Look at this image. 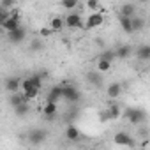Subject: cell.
I'll list each match as a JSON object with an SVG mask.
<instances>
[{
    "label": "cell",
    "mask_w": 150,
    "mask_h": 150,
    "mask_svg": "<svg viewBox=\"0 0 150 150\" xmlns=\"http://www.w3.org/2000/svg\"><path fill=\"white\" fill-rule=\"evenodd\" d=\"M42 90V76L41 74H32L21 81V92L27 97V101H34L39 97Z\"/></svg>",
    "instance_id": "obj_1"
},
{
    "label": "cell",
    "mask_w": 150,
    "mask_h": 150,
    "mask_svg": "<svg viewBox=\"0 0 150 150\" xmlns=\"http://www.w3.org/2000/svg\"><path fill=\"white\" fill-rule=\"evenodd\" d=\"M65 27L71 30H78V28H85V20L80 13L76 11H69V14L65 16Z\"/></svg>",
    "instance_id": "obj_2"
},
{
    "label": "cell",
    "mask_w": 150,
    "mask_h": 150,
    "mask_svg": "<svg viewBox=\"0 0 150 150\" xmlns=\"http://www.w3.org/2000/svg\"><path fill=\"white\" fill-rule=\"evenodd\" d=\"M124 118H125L129 124L138 125V124H141V122L145 120V113H143L139 108H127V110L124 111Z\"/></svg>",
    "instance_id": "obj_3"
},
{
    "label": "cell",
    "mask_w": 150,
    "mask_h": 150,
    "mask_svg": "<svg viewBox=\"0 0 150 150\" xmlns=\"http://www.w3.org/2000/svg\"><path fill=\"white\" fill-rule=\"evenodd\" d=\"M103 23H104V16H103V13H101V11L90 13V14L85 18V28H87V30H94V28H99Z\"/></svg>",
    "instance_id": "obj_4"
},
{
    "label": "cell",
    "mask_w": 150,
    "mask_h": 150,
    "mask_svg": "<svg viewBox=\"0 0 150 150\" xmlns=\"http://www.w3.org/2000/svg\"><path fill=\"white\" fill-rule=\"evenodd\" d=\"M113 143L118 145V146H136V141L131 138L129 132L125 131H118L115 136H113Z\"/></svg>",
    "instance_id": "obj_5"
},
{
    "label": "cell",
    "mask_w": 150,
    "mask_h": 150,
    "mask_svg": "<svg viewBox=\"0 0 150 150\" xmlns=\"http://www.w3.org/2000/svg\"><path fill=\"white\" fill-rule=\"evenodd\" d=\"M7 37H9V41H11L13 44H20V42H23V41L27 39V28L20 25L18 28L7 32Z\"/></svg>",
    "instance_id": "obj_6"
},
{
    "label": "cell",
    "mask_w": 150,
    "mask_h": 150,
    "mask_svg": "<svg viewBox=\"0 0 150 150\" xmlns=\"http://www.w3.org/2000/svg\"><path fill=\"white\" fill-rule=\"evenodd\" d=\"M62 90H64V99L69 101V103H76V101H80V97H81L80 90L74 87V85H64Z\"/></svg>",
    "instance_id": "obj_7"
},
{
    "label": "cell",
    "mask_w": 150,
    "mask_h": 150,
    "mask_svg": "<svg viewBox=\"0 0 150 150\" xmlns=\"http://www.w3.org/2000/svg\"><path fill=\"white\" fill-rule=\"evenodd\" d=\"M57 113H58V104L55 101H46V104L42 106V115L48 120H51L53 117H57Z\"/></svg>",
    "instance_id": "obj_8"
},
{
    "label": "cell",
    "mask_w": 150,
    "mask_h": 150,
    "mask_svg": "<svg viewBox=\"0 0 150 150\" xmlns=\"http://www.w3.org/2000/svg\"><path fill=\"white\" fill-rule=\"evenodd\" d=\"M44 138H46V132L42 129H34V131L28 132V141L32 145H41L44 141Z\"/></svg>",
    "instance_id": "obj_9"
},
{
    "label": "cell",
    "mask_w": 150,
    "mask_h": 150,
    "mask_svg": "<svg viewBox=\"0 0 150 150\" xmlns=\"http://www.w3.org/2000/svg\"><path fill=\"white\" fill-rule=\"evenodd\" d=\"M21 81H23V80H20V78H9V80L6 81V90H7L9 94L20 92V90H21Z\"/></svg>",
    "instance_id": "obj_10"
},
{
    "label": "cell",
    "mask_w": 150,
    "mask_h": 150,
    "mask_svg": "<svg viewBox=\"0 0 150 150\" xmlns=\"http://www.w3.org/2000/svg\"><path fill=\"white\" fill-rule=\"evenodd\" d=\"M58 99H64V90H62L60 85H55V87L50 88V92H48V96H46V101H55V103H57Z\"/></svg>",
    "instance_id": "obj_11"
},
{
    "label": "cell",
    "mask_w": 150,
    "mask_h": 150,
    "mask_svg": "<svg viewBox=\"0 0 150 150\" xmlns=\"http://www.w3.org/2000/svg\"><path fill=\"white\" fill-rule=\"evenodd\" d=\"M118 23H120V28H122L125 34H134V28H132V18H129V16H122V14H120Z\"/></svg>",
    "instance_id": "obj_12"
},
{
    "label": "cell",
    "mask_w": 150,
    "mask_h": 150,
    "mask_svg": "<svg viewBox=\"0 0 150 150\" xmlns=\"http://www.w3.org/2000/svg\"><path fill=\"white\" fill-rule=\"evenodd\" d=\"M120 94H122V85L120 83H110L108 85V88H106V96L110 97V99H117V97H120Z\"/></svg>",
    "instance_id": "obj_13"
},
{
    "label": "cell",
    "mask_w": 150,
    "mask_h": 150,
    "mask_svg": "<svg viewBox=\"0 0 150 150\" xmlns=\"http://www.w3.org/2000/svg\"><path fill=\"white\" fill-rule=\"evenodd\" d=\"M48 25L53 28V32H62V30H64V27H65V18L53 16V18L50 20V23H48Z\"/></svg>",
    "instance_id": "obj_14"
},
{
    "label": "cell",
    "mask_w": 150,
    "mask_h": 150,
    "mask_svg": "<svg viewBox=\"0 0 150 150\" xmlns=\"http://www.w3.org/2000/svg\"><path fill=\"white\" fill-rule=\"evenodd\" d=\"M80 136H81V132H80V129H78L76 125H67V129H65V138H67L69 141H78Z\"/></svg>",
    "instance_id": "obj_15"
},
{
    "label": "cell",
    "mask_w": 150,
    "mask_h": 150,
    "mask_svg": "<svg viewBox=\"0 0 150 150\" xmlns=\"http://www.w3.org/2000/svg\"><path fill=\"white\" fill-rule=\"evenodd\" d=\"M111 65H113V62L108 60V58H103V57H99L97 62H96V69H97L99 72H108V71L111 69Z\"/></svg>",
    "instance_id": "obj_16"
},
{
    "label": "cell",
    "mask_w": 150,
    "mask_h": 150,
    "mask_svg": "<svg viewBox=\"0 0 150 150\" xmlns=\"http://www.w3.org/2000/svg\"><path fill=\"white\" fill-rule=\"evenodd\" d=\"M101 74H103V72H99L97 69H96V71L87 72V80H88V83H90V85H94V87H99V85H101V81H103Z\"/></svg>",
    "instance_id": "obj_17"
},
{
    "label": "cell",
    "mask_w": 150,
    "mask_h": 150,
    "mask_svg": "<svg viewBox=\"0 0 150 150\" xmlns=\"http://www.w3.org/2000/svg\"><path fill=\"white\" fill-rule=\"evenodd\" d=\"M115 51H117V57H118V58H127V57H131L132 48H131L129 44H120L118 48H115Z\"/></svg>",
    "instance_id": "obj_18"
},
{
    "label": "cell",
    "mask_w": 150,
    "mask_h": 150,
    "mask_svg": "<svg viewBox=\"0 0 150 150\" xmlns=\"http://www.w3.org/2000/svg\"><path fill=\"white\" fill-rule=\"evenodd\" d=\"M136 55L139 60H150V44H141L136 50Z\"/></svg>",
    "instance_id": "obj_19"
},
{
    "label": "cell",
    "mask_w": 150,
    "mask_h": 150,
    "mask_svg": "<svg viewBox=\"0 0 150 150\" xmlns=\"http://www.w3.org/2000/svg\"><path fill=\"white\" fill-rule=\"evenodd\" d=\"M106 111H108V117H110V120H117V118H120V106L118 104H110L108 108H106Z\"/></svg>",
    "instance_id": "obj_20"
},
{
    "label": "cell",
    "mask_w": 150,
    "mask_h": 150,
    "mask_svg": "<svg viewBox=\"0 0 150 150\" xmlns=\"http://www.w3.org/2000/svg\"><path fill=\"white\" fill-rule=\"evenodd\" d=\"M120 14H122V16H129V18H132V16L136 14V7H134V4H122V7H120Z\"/></svg>",
    "instance_id": "obj_21"
},
{
    "label": "cell",
    "mask_w": 150,
    "mask_h": 150,
    "mask_svg": "<svg viewBox=\"0 0 150 150\" xmlns=\"http://www.w3.org/2000/svg\"><path fill=\"white\" fill-rule=\"evenodd\" d=\"M28 110H30L28 101H25V103L14 106V115H18V117H25V115H28Z\"/></svg>",
    "instance_id": "obj_22"
},
{
    "label": "cell",
    "mask_w": 150,
    "mask_h": 150,
    "mask_svg": "<svg viewBox=\"0 0 150 150\" xmlns=\"http://www.w3.org/2000/svg\"><path fill=\"white\" fill-rule=\"evenodd\" d=\"M60 7L65 11H74L78 7V0H60Z\"/></svg>",
    "instance_id": "obj_23"
},
{
    "label": "cell",
    "mask_w": 150,
    "mask_h": 150,
    "mask_svg": "<svg viewBox=\"0 0 150 150\" xmlns=\"http://www.w3.org/2000/svg\"><path fill=\"white\" fill-rule=\"evenodd\" d=\"M145 27V20L141 18V16H132V28H134V32H139L141 28Z\"/></svg>",
    "instance_id": "obj_24"
},
{
    "label": "cell",
    "mask_w": 150,
    "mask_h": 150,
    "mask_svg": "<svg viewBox=\"0 0 150 150\" xmlns=\"http://www.w3.org/2000/svg\"><path fill=\"white\" fill-rule=\"evenodd\" d=\"M85 6H87V9H88L90 13L101 11V4H99V0H87V2H85Z\"/></svg>",
    "instance_id": "obj_25"
},
{
    "label": "cell",
    "mask_w": 150,
    "mask_h": 150,
    "mask_svg": "<svg viewBox=\"0 0 150 150\" xmlns=\"http://www.w3.org/2000/svg\"><path fill=\"white\" fill-rule=\"evenodd\" d=\"M30 50L32 51H42V37H35L30 41Z\"/></svg>",
    "instance_id": "obj_26"
},
{
    "label": "cell",
    "mask_w": 150,
    "mask_h": 150,
    "mask_svg": "<svg viewBox=\"0 0 150 150\" xmlns=\"http://www.w3.org/2000/svg\"><path fill=\"white\" fill-rule=\"evenodd\" d=\"M99 57H103V58H108V60H111V62H113L115 58H118V57H117V51H115V50H104V51H103V53H101Z\"/></svg>",
    "instance_id": "obj_27"
},
{
    "label": "cell",
    "mask_w": 150,
    "mask_h": 150,
    "mask_svg": "<svg viewBox=\"0 0 150 150\" xmlns=\"http://www.w3.org/2000/svg\"><path fill=\"white\" fill-rule=\"evenodd\" d=\"M51 34H55V32H53V28H51L50 25H48V27H42V28L39 30V35H41L42 39H46V37H50Z\"/></svg>",
    "instance_id": "obj_28"
},
{
    "label": "cell",
    "mask_w": 150,
    "mask_h": 150,
    "mask_svg": "<svg viewBox=\"0 0 150 150\" xmlns=\"http://www.w3.org/2000/svg\"><path fill=\"white\" fill-rule=\"evenodd\" d=\"M14 0H2V9H13Z\"/></svg>",
    "instance_id": "obj_29"
},
{
    "label": "cell",
    "mask_w": 150,
    "mask_h": 150,
    "mask_svg": "<svg viewBox=\"0 0 150 150\" xmlns=\"http://www.w3.org/2000/svg\"><path fill=\"white\" fill-rule=\"evenodd\" d=\"M134 2H146V0H134Z\"/></svg>",
    "instance_id": "obj_30"
}]
</instances>
